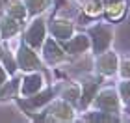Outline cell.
<instances>
[{"mask_svg":"<svg viewBox=\"0 0 130 123\" xmlns=\"http://www.w3.org/2000/svg\"><path fill=\"white\" fill-rule=\"evenodd\" d=\"M126 9H128L126 0H110V2H104V13L102 15L106 17V21L117 22L126 15Z\"/></svg>","mask_w":130,"mask_h":123,"instance_id":"cell-13","label":"cell"},{"mask_svg":"<svg viewBox=\"0 0 130 123\" xmlns=\"http://www.w3.org/2000/svg\"><path fill=\"white\" fill-rule=\"evenodd\" d=\"M46 86L45 77L41 71H28L21 75V86H19V97H30L35 95Z\"/></svg>","mask_w":130,"mask_h":123,"instance_id":"cell-10","label":"cell"},{"mask_svg":"<svg viewBox=\"0 0 130 123\" xmlns=\"http://www.w3.org/2000/svg\"><path fill=\"white\" fill-rule=\"evenodd\" d=\"M0 41H2V39H0Z\"/></svg>","mask_w":130,"mask_h":123,"instance_id":"cell-23","label":"cell"},{"mask_svg":"<svg viewBox=\"0 0 130 123\" xmlns=\"http://www.w3.org/2000/svg\"><path fill=\"white\" fill-rule=\"evenodd\" d=\"M74 2H78V4H80V6H82V2H84V0H74Z\"/></svg>","mask_w":130,"mask_h":123,"instance_id":"cell-22","label":"cell"},{"mask_svg":"<svg viewBox=\"0 0 130 123\" xmlns=\"http://www.w3.org/2000/svg\"><path fill=\"white\" fill-rule=\"evenodd\" d=\"M19 86H21V75H11V77L0 86V103L15 101L19 97Z\"/></svg>","mask_w":130,"mask_h":123,"instance_id":"cell-14","label":"cell"},{"mask_svg":"<svg viewBox=\"0 0 130 123\" xmlns=\"http://www.w3.org/2000/svg\"><path fill=\"white\" fill-rule=\"evenodd\" d=\"M28 11V19H34L37 15H45L50 9L52 0H22Z\"/></svg>","mask_w":130,"mask_h":123,"instance_id":"cell-16","label":"cell"},{"mask_svg":"<svg viewBox=\"0 0 130 123\" xmlns=\"http://www.w3.org/2000/svg\"><path fill=\"white\" fill-rule=\"evenodd\" d=\"M115 88H117V93H119L123 114H130V78H119Z\"/></svg>","mask_w":130,"mask_h":123,"instance_id":"cell-17","label":"cell"},{"mask_svg":"<svg viewBox=\"0 0 130 123\" xmlns=\"http://www.w3.org/2000/svg\"><path fill=\"white\" fill-rule=\"evenodd\" d=\"M86 34L91 43V54H100V52L111 49L115 39V28L110 21H97L86 28Z\"/></svg>","mask_w":130,"mask_h":123,"instance_id":"cell-2","label":"cell"},{"mask_svg":"<svg viewBox=\"0 0 130 123\" xmlns=\"http://www.w3.org/2000/svg\"><path fill=\"white\" fill-rule=\"evenodd\" d=\"M104 80L100 75L97 73H87V75H82L78 78V84H80V104H78V110L84 112L86 108H89V104L95 97V93L99 91V88L104 84Z\"/></svg>","mask_w":130,"mask_h":123,"instance_id":"cell-6","label":"cell"},{"mask_svg":"<svg viewBox=\"0 0 130 123\" xmlns=\"http://www.w3.org/2000/svg\"><path fill=\"white\" fill-rule=\"evenodd\" d=\"M39 112L41 114L32 116V119H46V121H74L76 119V108L61 97H54Z\"/></svg>","mask_w":130,"mask_h":123,"instance_id":"cell-3","label":"cell"},{"mask_svg":"<svg viewBox=\"0 0 130 123\" xmlns=\"http://www.w3.org/2000/svg\"><path fill=\"white\" fill-rule=\"evenodd\" d=\"M15 62H17V69L22 73H28V71H41L43 69V60L41 56L37 54V50L32 49L28 43L22 41V37L19 39L17 43V49H15Z\"/></svg>","mask_w":130,"mask_h":123,"instance_id":"cell-4","label":"cell"},{"mask_svg":"<svg viewBox=\"0 0 130 123\" xmlns=\"http://www.w3.org/2000/svg\"><path fill=\"white\" fill-rule=\"evenodd\" d=\"M4 13L13 17V19H17L19 22H22V24L28 22V11H26V6H24L22 0H8Z\"/></svg>","mask_w":130,"mask_h":123,"instance_id":"cell-15","label":"cell"},{"mask_svg":"<svg viewBox=\"0 0 130 123\" xmlns=\"http://www.w3.org/2000/svg\"><path fill=\"white\" fill-rule=\"evenodd\" d=\"M9 77H11V75H9L8 71H6V69H4V65L0 63V86H2V84H4V82L8 80Z\"/></svg>","mask_w":130,"mask_h":123,"instance_id":"cell-20","label":"cell"},{"mask_svg":"<svg viewBox=\"0 0 130 123\" xmlns=\"http://www.w3.org/2000/svg\"><path fill=\"white\" fill-rule=\"evenodd\" d=\"M117 69H119V54L113 49H108L93 56V73L100 75L102 78L117 77Z\"/></svg>","mask_w":130,"mask_h":123,"instance_id":"cell-7","label":"cell"},{"mask_svg":"<svg viewBox=\"0 0 130 123\" xmlns=\"http://www.w3.org/2000/svg\"><path fill=\"white\" fill-rule=\"evenodd\" d=\"M82 11H84V15L89 17V19L102 17V13H104V2H102V0H84V2H82Z\"/></svg>","mask_w":130,"mask_h":123,"instance_id":"cell-18","label":"cell"},{"mask_svg":"<svg viewBox=\"0 0 130 123\" xmlns=\"http://www.w3.org/2000/svg\"><path fill=\"white\" fill-rule=\"evenodd\" d=\"M26 28H22V41L28 43L32 47V49L39 50L41 45H43V41L46 37V17L45 15H37L34 17V19H28V22L24 24Z\"/></svg>","mask_w":130,"mask_h":123,"instance_id":"cell-5","label":"cell"},{"mask_svg":"<svg viewBox=\"0 0 130 123\" xmlns=\"http://www.w3.org/2000/svg\"><path fill=\"white\" fill-rule=\"evenodd\" d=\"M63 47V50L67 52L69 56H82V54H87L91 50V43H89V37L87 34L84 32H74L67 41L60 43Z\"/></svg>","mask_w":130,"mask_h":123,"instance_id":"cell-11","label":"cell"},{"mask_svg":"<svg viewBox=\"0 0 130 123\" xmlns=\"http://www.w3.org/2000/svg\"><path fill=\"white\" fill-rule=\"evenodd\" d=\"M39 50H41V60H43V63H46V65H50V67L61 65V63L69 62V58H71L67 52L63 50V47L52 36L45 37V41H43V45H41Z\"/></svg>","mask_w":130,"mask_h":123,"instance_id":"cell-8","label":"cell"},{"mask_svg":"<svg viewBox=\"0 0 130 123\" xmlns=\"http://www.w3.org/2000/svg\"><path fill=\"white\" fill-rule=\"evenodd\" d=\"M117 77L119 78H130V54H119Z\"/></svg>","mask_w":130,"mask_h":123,"instance_id":"cell-19","label":"cell"},{"mask_svg":"<svg viewBox=\"0 0 130 123\" xmlns=\"http://www.w3.org/2000/svg\"><path fill=\"white\" fill-rule=\"evenodd\" d=\"M2 54H4V45H2V41H0V62H2Z\"/></svg>","mask_w":130,"mask_h":123,"instance_id":"cell-21","label":"cell"},{"mask_svg":"<svg viewBox=\"0 0 130 123\" xmlns=\"http://www.w3.org/2000/svg\"><path fill=\"white\" fill-rule=\"evenodd\" d=\"M46 30L50 32V36L58 43H63V41H67L76 32V24L71 19H65V17H52L46 22Z\"/></svg>","mask_w":130,"mask_h":123,"instance_id":"cell-9","label":"cell"},{"mask_svg":"<svg viewBox=\"0 0 130 123\" xmlns=\"http://www.w3.org/2000/svg\"><path fill=\"white\" fill-rule=\"evenodd\" d=\"M89 108L97 110V112H100V114H104L110 121H121L123 119V108H121L119 93H117L115 86H104L102 84L99 88V91L95 93Z\"/></svg>","mask_w":130,"mask_h":123,"instance_id":"cell-1","label":"cell"},{"mask_svg":"<svg viewBox=\"0 0 130 123\" xmlns=\"http://www.w3.org/2000/svg\"><path fill=\"white\" fill-rule=\"evenodd\" d=\"M22 28H24V24L13 19V17L6 13L0 17V39L2 41H9V39H15L17 36H21Z\"/></svg>","mask_w":130,"mask_h":123,"instance_id":"cell-12","label":"cell"}]
</instances>
